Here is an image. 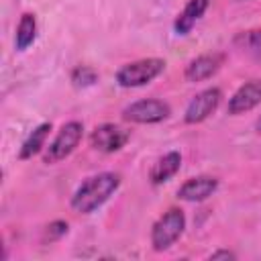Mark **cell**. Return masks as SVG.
<instances>
[{"label":"cell","mask_w":261,"mask_h":261,"mask_svg":"<svg viewBox=\"0 0 261 261\" xmlns=\"http://www.w3.org/2000/svg\"><path fill=\"white\" fill-rule=\"evenodd\" d=\"M120 186V175L114 171H102L84 179L71 196V208L77 214H92L98 210Z\"/></svg>","instance_id":"cell-1"},{"label":"cell","mask_w":261,"mask_h":261,"mask_svg":"<svg viewBox=\"0 0 261 261\" xmlns=\"http://www.w3.org/2000/svg\"><path fill=\"white\" fill-rule=\"evenodd\" d=\"M165 59L159 57H145L130 63H124L116 71V84L120 88H141L151 84L155 77H159L165 71Z\"/></svg>","instance_id":"cell-2"},{"label":"cell","mask_w":261,"mask_h":261,"mask_svg":"<svg viewBox=\"0 0 261 261\" xmlns=\"http://www.w3.org/2000/svg\"><path fill=\"white\" fill-rule=\"evenodd\" d=\"M186 230V214L181 208H169L151 226V247L161 253L167 251Z\"/></svg>","instance_id":"cell-3"},{"label":"cell","mask_w":261,"mask_h":261,"mask_svg":"<svg viewBox=\"0 0 261 261\" xmlns=\"http://www.w3.org/2000/svg\"><path fill=\"white\" fill-rule=\"evenodd\" d=\"M82 137H84V124L80 120L65 122L57 130V135L53 137V141L49 143V147H45V151H43V163L53 165V163H59L65 157H69L75 151V147L80 145Z\"/></svg>","instance_id":"cell-4"},{"label":"cell","mask_w":261,"mask_h":261,"mask_svg":"<svg viewBox=\"0 0 261 261\" xmlns=\"http://www.w3.org/2000/svg\"><path fill=\"white\" fill-rule=\"evenodd\" d=\"M171 114V106L157 98H143L130 102L122 110V118L135 124H157Z\"/></svg>","instance_id":"cell-5"},{"label":"cell","mask_w":261,"mask_h":261,"mask_svg":"<svg viewBox=\"0 0 261 261\" xmlns=\"http://www.w3.org/2000/svg\"><path fill=\"white\" fill-rule=\"evenodd\" d=\"M220 100H222V92H220V88H216V86L198 92V94L190 100V104L186 106L184 122H186V124L204 122L210 114L216 112V108L220 106Z\"/></svg>","instance_id":"cell-6"},{"label":"cell","mask_w":261,"mask_h":261,"mask_svg":"<svg viewBox=\"0 0 261 261\" xmlns=\"http://www.w3.org/2000/svg\"><path fill=\"white\" fill-rule=\"evenodd\" d=\"M130 139V133L114 122H102L98 124L92 135H90V145L96 149V151H102V153H114V151H120Z\"/></svg>","instance_id":"cell-7"},{"label":"cell","mask_w":261,"mask_h":261,"mask_svg":"<svg viewBox=\"0 0 261 261\" xmlns=\"http://www.w3.org/2000/svg\"><path fill=\"white\" fill-rule=\"evenodd\" d=\"M261 104V80H251L247 84H243L230 98L226 104V112L232 116L245 114L255 110Z\"/></svg>","instance_id":"cell-8"},{"label":"cell","mask_w":261,"mask_h":261,"mask_svg":"<svg viewBox=\"0 0 261 261\" xmlns=\"http://www.w3.org/2000/svg\"><path fill=\"white\" fill-rule=\"evenodd\" d=\"M222 63H224V53L214 51V53L198 55V57H194V59L186 65L184 77H186V82H192V84L204 82V80L212 77V75L222 67Z\"/></svg>","instance_id":"cell-9"},{"label":"cell","mask_w":261,"mask_h":261,"mask_svg":"<svg viewBox=\"0 0 261 261\" xmlns=\"http://www.w3.org/2000/svg\"><path fill=\"white\" fill-rule=\"evenodd\" d=\"M216 190H218V179L216 177H212V175H196V177L186 179L179 186L177 198L186 200V202H204Z\"/></svg>","instance_id":"cell-10"},{"label":"cell","mask_w":261,"mask_h":261,"mask_svg":"<svg viewBox=\"0 0 261 261\" xmlns=\"http://www.w3.org/2000/svg\"><path fill=\"white\" fill-rule=\"evenodd\" d=\"M208 4H210V0H188L186 6L181 8V12L173 20V31L177 35H188L194 29V24L204 16Z\"/></svg>","instance_id":"cell-11"},{"label":"cell","mask_w":261,"mask_h":261,"mask_svg":"<svg viewBox=\"0 0 261 261\" xmlns=\"http://www.w3.org/2000/svg\"><path fill=\"white\" fill-rule=\"evenodd\" d=\"M179 167H181V155L177 151H169L153 163V167L149 171V179L153 186H161V184L169 181L179 171Z\"/></svg>","instance_id":"cell-12"},{"label":"cell","mask_w":261,"mask_h":261,"mask_svg":"<svg viewBox=\"0 0 261 261\" xmlns=\"http://www.w3.org/2000/svg\"><path fill=\"white\" fill-rule=\"evenodd\" d=\"M49 130H51V122H41L39 126H35L31 130V135L24 139L20 151H18V159H33L37 153H41L45 149V141L49 137Z\"/></svg>","instance_id":"cell-13"},{"label":"cell","mask_w":261,"mask_h":261,"mask_svg":"<svg viewBox=\"0 0 261 261\" xmlns=\"http://www.w3.org/2000/svg\"><path fill=\"white\" fill-rule=\"evenodd\" d=\"M35 37H37V18H35V14L24 12L20 16L16 33H14V47L18 51H24L35 43Z\"/></svg>","instance_id":"cell-14"},{"label":"cell","mask_w":261,"mask_h":261,"mask_svg":"<svg viewBox=\"0 0 261 261\" xmlns=\"http://www.w3.org/2000/svg\"><path fill=\"white\" fill-rule=\"evenodd\" d=\"M234 45L243 51H247L249 55L261 59V29H253V31H243L234 37Z\"/></svg>","instance_id":"cell-15"},{"label":"cell","mask_w":261,"mask_h":261,"mask_svg":"<svg viewBox=\"0 0 261 261\" xmlns=\"http://www.w3.org/2000/svg\"><path fill=\"white\" fill-rule=\"evenodd\" d=\"M96 80H98L96 69H92V67H88V65H80V67H75V69L71 71V82H73V86H77V88L92 86V84H96Z\"/></svg>","instance_id":"cell-16"},{"label":"cell","mask_w":261,"mask_h":261,"mask_svg":"<svg viewBox=\"0 0 261 261\" xmlns=\"http://www.w3.org/2000/svg\"><path fill=\"white\" fill-rule=\"evenodd\" d=\"M65 232H67V222H65V220H53V222H49V224L45 226L43 239L49 241V243H53V241H59Z\"/></svg>","instance_id":"cell-17"},{"label":"cell","mask_w":261,"mask_h":261,"mask_svg":"<svg viewBox=\"0 0 261 261\" xmlns=\"http://www.w3.org/2000/svg\"><path fill=\"white\" fill-rule=\"evenodd\" d=\"M210 259H237V255L228 249H218V251L210 253Z\"/></svg>","instance_id":"cell-18"},{"label":"cell","mask_w":261,"mask_h":261,"mask_svg":"<svg viewBox=\"0 0 261 261\" xmlns=\"http://www.w3.org/2000/svg\"><path fill=\"white\" fill-rule=\"evenodd\" d=\"M255 126H257V130H259V133H261V116H259V118H257V122H255Z\"/></svg>","instance_id":"cell-19"}]
</instances>
